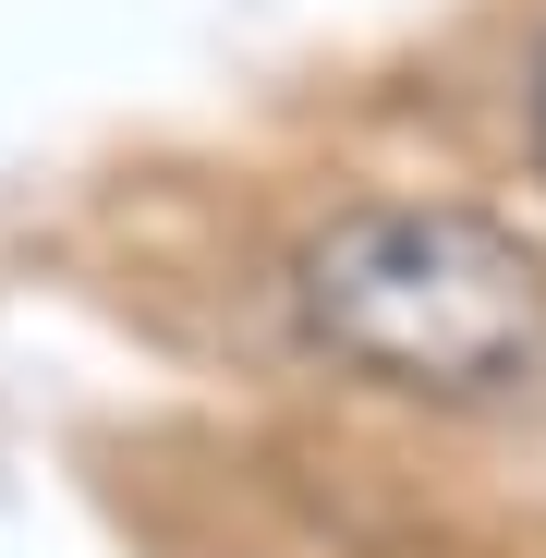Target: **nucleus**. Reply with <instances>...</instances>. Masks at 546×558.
Instances as JSON below:
<instances>
[{"label": "nucleus", "mask_w": 546, "mask_h": 558, "mask_svg": "<svg viewBox=\"0 0 546 558\" xmlns=\"http://www.w3.org/2000/svg\"><path fill=\"white\" fill-rule=\"evenodd\" d=\"M292 316L328 364L401 401H522L546 389V267L486 207H340L292 255Z\"/></svg>", "instance_id": "nucleus-1"}, {"label": "nucleus", "mask_w": 546, "mask_h": 558, "mask_svg": "<svg viewBox=\"0 0 546 558\" xmlns=\"http://www.w3.org/2000/svg\"><path fill=\"white\" fill-rule=\"evenodd\" d=\"M522 110H534V170H546V49H534V98Z\"/></svg>", "instance_id": "nucleus-2"}]
</instances>
